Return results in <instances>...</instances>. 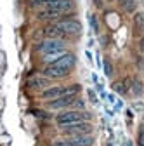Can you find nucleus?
Wrapping results in <instances>:
<instances>
[{"label": "nucleus", "mask_w": 144, "mask_h": 146, "mask_svg": "<svg viewBox=\"0 0 144 146\" xmlns=\"http://www.w3.org/2000/svg\"><path fill=\"white\" fill-rule=\"evenodd\" d=\"M118 2H123V0H118Z\"/></svg>", "instance_id": "obj_28"}, {"label": "nucleus", "mask_w": 144, "mask_h": 146, "mask_svg": "<svg viewBox=\"0 0 144 146\" xmlns=\"http://www.w3.org/2000/svg\"><path fill=\"white\" fill-rule=\"evenodd\" d=\"M42 35H44V38H61V40H66L68 38V36L57 28L56 23H47L42 28Z\"/></svg>", "instance_id": "obj_10"}, {"label": "nucleus", "mask_w": 144, "mask_h": 146, "mask_svg": "<svg viewBox=\"0 0 144 146\" xmlns=\"http://www.w3.org/2000/svg\"><path fill=\"white\" fill-rule=\"evenodd\" d=\"M137 146H142V129H139L137 132Z\"/></svg>", "instance_id": "obj_21"}, {"label": "nucleus", "mask_w": 144, "mask_h": 146, "mask_svg": "<svg viewBox=\"0 0 144 146\" xmlns=\"http://www.w3.org/2000/svg\"><path fill=\"white\" fill-rule=\"evenodd\" d=\"M66 50H68V42L61 38H44L37 45V52L44 58V61H47V64L57 59Z\"/></svg>", "instance_id": "obj_3"}, {"label": "nucleus", "mask_w": 144, "mask_h": 146, "mask_svg": "<svg viewBox=\"0 0 144 146\" xmlns=\"http://www.w3.org/2000/svg\"><path fill=\"white\" fill-rule=\"evenodd\" d=\"M113 104H115V110H116V111H120V110L123 108V101H122V99H115Z\"/></svg>", "instance_id": "obj_19"}, {"label": "nucleus", "mask_w": 144, "mask_h": 146, "mask_svg": "<svg viewBox=\"0 0 144 146\" xmlns=\"http://www.w3.org/2000/svg\"><path fill=\"white\" fill-rule=\"evenodd\" d=\"M94 118V115L87 110H63V111H57L56 117H54V123L59 127H64V125H71V123H78V122H90Z\"/></svg>", "instance_id": "obj_4"}, {"label": "nucleus", "mask_w": 144, "mask_h": 146, "mask_svg": "<svg viewBox=\"0 0 144 146\" xmlns=\"http://www.w3.org/2000/svg\"><path fill=\"white\" fill-rule=\"evenodd\" d=\"M87 98H89V101H90L94 106L99 104V98H97V94H96L94 89H87Z\"/></svg>", "instance_id": "obj_17"}, {"label": "nucleus", "mask_w": 144, "mask_h": 146, "mask_svg": "<svg viewBox=\"0 0 144 146\" xmlns=\"http://www.w3.org/2000/svg\"><path fill=\"white\" fill-rule=\"evenodd\" d=\"M75 66H77V56L73 52L66 50L57 59H54L42 70V75H45L50 80H61V78L69 77L71 71L75 70Z\"/></svg>", "instance_id": "obj_1"}, {"label": "nucleus", "mask_w": 144, "mask_h": 146, "mask_svg": "<svg viewBox=\"0 0 144 146\" xmlns=\"http://www.w3.org/2000/svg\"><path fill=\"white\" fill-rule=\"evenodd\" d=\"M101 70H104V75H106L108 78H111V77H113V64H111V61L108 59V58H104Z\"/></svg>", "instance_id": "obj_15"}, {"label": "nucleus", "mask_w": 144, "mask_h": 146, "mask_svg": "<svg viewBox=\"0 0 144 146\" xmlns=\"http://www.w3.org/2000/svg\"><path fill=\"white\" fill-rule=\"evenodd\" d=\"M54 23L57 25V28H59L66 36H78V35H82V31H83V25H82V21L78 19L75 14H73V16L61 17V19L54 21Z\"/></svg>", "instance_id": "obj_6"}, {"label": "nucleus", "mask_w": 144, "mask_h": 146, "mask_svg": "<svg viewBox=\"0 0 144 146\" xmlns=\"http://www.w3.org/2000/svg\"><path fill=\"white\" fill-rule=\"evenodd\" d=\"M108 2H113V0H108Z\"/></svg>", "instance_id": "obj_27"}, {"label": "nucleus", "mask_w": 144, "mask_h": 146, "mask_svg": "<svg viewBox=\"0 0 144 146\" xmlns=\"http://www.w3.org/2000/svg\"><path fill=\"white\" fill-rule=\"evenodd\" d=\"M38 118H49V111H33Z\"/></svg>", "instance_id": "obj_20"}, {"label": "nucleus", "mask_w": 144, "mask_h": 146, "mask_svg": "<svg viewBox=\"0 0 144 146\" xmlns=\"http://www.w3.org/2000/svg\"><path fill=\"white\" fill-rule=\"evenodd\" d=\"M78 96L80 94H68V96H61V98H56V99L45 101V110L47 111H63V110H69Z\"/></svg>", "instance_id": "obj_7"}, {"label": "nucleus", "mask_w": 144, "mask_h": 146, "mask_svg": "<svg viewBox=\"0 0 144 146\" xmlns=\"http://www.w3.org/2000/svg\"><path fill=\"white\" fill-rule=\"evenodd\" d=\"M92 2H94V5H96L97 9H102V7H104V2H102V0H92Z\"/></svg>", "instance_id": "obj_22"}, {"label": "nucleus", "mask_w": 144, "mask_h": 146, "mask_svg": "<svg viewBox=\"0 0 144 146\" xmlns=\"http://www.w3.org/2000/svg\"><path fill=\"white\" fill-rule=\"evenodd\" d=\"M92 82H94V84H99V78H97L96 73H92Z\"/></svg>", "instance_id": "obj_25"}, {"label": "nucleus", "mask_w": 144, "mask_h": 146, "mask_svg": "<svg viewBox=\"0 0 144 146\" xmlns=\"http://www.w3.org/2000/svg\"><path fill=\"white\" fill-rule=\"evenodd\" d=\"M75 11H77L75 0H57L56 4L38 9L37 19H38V21H44V23H54V21L61 19V17L73 16Z\"/></svg>", "instance_id": "obj_2"}, {"label": "nucleus", "mask_w": 144, "mask_h": 146, "mask_svg": "<svg viewBox=\"0 0 144 146\" xmlns=\"http://www.w3.org/2000/svg\"><path fill=\"white\" fill-rule=\"evenodd\" d=\"M106 146H113V144H111V143H108V144H106Z\"/></svg>", "instance_id": "obj_26"}, {"label": "nucleus", "mask_w": 144, "mask_h": 146, "mask_svg": "<svg viewBox=\"0 0 144 146\" xmlns=\"http://www.w3.org/2000/svg\"><path fill=\"white\" fill-rule=\"evenodd\" d=\"M106 99H108V101H110V103H111V104H113V103H115V99H116V98H115V94H106Z\"/></svg>", "instance_id": "obj_23"}, {"label": "nucleus", "mask_w": 144, "mask_h": 146, "mask_svg": "<svg viewBox=\"0 0 144 146\" xmlns=\"http://www.w3.org/2000/svg\"><path fill=\"white\" fill-rule=\"evenodd\" d=\"M57 0H31V5L33 7H47V5H52V4H56Z\"/></svg>", "instance_id": "obj_16"}, {"label": "nucleus", "mask_w": 144, "mask_h": 146, "mask_svg": "<svg viewBox=\"0 0 144 146\" xmlns=\"http://www.w3.org/2000/svg\"><path fill=\"white\" fill-rule=\"evenodd\" d=\"M111 90H113V92H116L118 96H127L129 94V87H127V84H125V78L113 82L111 84Z\"/></svg>", "instance_id": "obj_11"}, {"label": "nucleus", "mask_w": 144, "mask_h": 146, "mask_svg": "<svg viewBox=\"0 0 144 146\" xmlns=\"http://www.w3.org/2000/svg\"><path fill=\"white\" fill-rule=\"evenodd\" d=\"M134 26H135L137 31H141L142 26H144V14L141 11H135L134 12Z\"/></svg>", "instance_id": "obj_14"}, {"label": "nucleus", "mask_w": 144, "mask_h": 146, "mask_svg": "<svg viewBox=\"0 0 144 146\" xmlns=\"http://www.w3.org/2000/svg\"><path fill=\"white\" fill-rule=\"evenodd\" d=\"M71 108H73V110H85V99L78 96V98L75 99V103H73V106H71Z\"/></svg>", "instance_id": "obj_18"}, {"label": "nucleus", "mask_w": 144, "mask_h": 146, "mask_svg": "<svg viewBox=\"0 0 144 146\" xmlns=\"http://www.w3.org/2000/svg\"><path fill=\"white\" fill-rule=\"evenodd\" d=\"M82 92V85L80 84H69V85H49L47 89L40 90L38 98L45 103L50 99H56L61 96H68V94H80Z\"/></svg>", "instance_id": "obj_5"}, {"label": "nucleus", "mask_w": 144, "mask_h": 146, "mask_svg": "<svg viewBox=\"0 0 144 146\" xmlns=\"http://www.w3.org/2000/svg\"><path fill=\"white\" fill-rule=\"evenodd\" d=\"M59 131H61V136H82V134H92L94 125L92 122H78V123L59 127Z\"/></svg>", "instance_id": "obj_8"}, {"label": "nucleus", "mask_w": 144, "mask_h": 146, "mask_svg": "<svg viewBox=\"0 0 144 146\" xmlns=\"http://www.w3.org/2000/svg\"><path fill=\"white\" fill-rule=\"evenodd\" d=\"M85 56H87L89 63H92V54H90V50H85Z\"/></svg>", "instance_id": "obj_24"}, {"label": "nucleus", "mask_w": 144, "mask_h": 146, "mask_svg": "<svg viewBox=\"0 0 144 146\" xmlns=\"http://www.w3.org/2000/svg\"><path fill=\"white\" fill-rule=\"evenodd\" d=\"M122 4V9L125 11V12H135V9H137V0H123V2H120Z\"/></svg>", "instance_id": "obj_13"}, {"label": "nucleus", "mask_w": 144, "mask_h": 146, "mask_svg": "<svg viewBox=\"0 0 144 146\" xmlns=\"http://www.w3.org/2000/svg\"><path fill=\"white\" fill-rule=\"evenodd\" d=\"M87 19H89V25H90V30L96 35H99V21H97V16L92 14V12H89L87 14Z\"/></svg>", "instance_id": "obj_12"}, {"label": "nucleus", "mask_w": 144, "mask_h": 146, "mask_svg": "<svg viewBox=\"0 0 144 146\" xmlns=\"http://www.w3.org/2000/svg\"><path fill=\"white\" fill-rule=\"evenodd\" d=\"M49 85H52V80L50 78H47L45 75H42V73H37V75H31L28 80H26V87L30 89V90H44V89H47Z\"/></svg>", "instance_id": "obj_9"}]
</instances>
